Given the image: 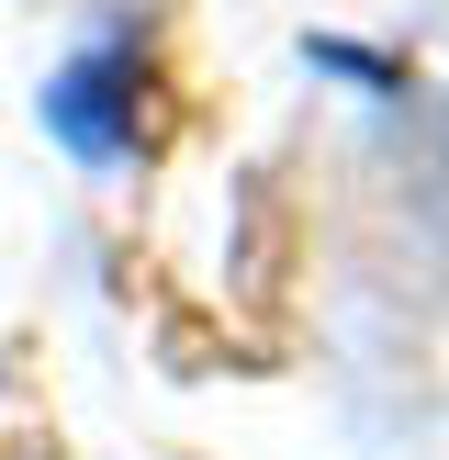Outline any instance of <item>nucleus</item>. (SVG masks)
I'll return each mask as SVG.
<instances>
[{
	"label": "nucleus",
	"mask_w": 449,
	"mask_h": 460,
	"mask_svg": "<svg viewBox=\"0 0 449 460\" xmlns=\"http://www.w3.org/2000/svg\"><path fill=\"white\" fill-rule=\"evenodd\" d=\"M304 57H314V67H337V79H359V90H404L393 67H382V57H359V45H304Z\"/></svg>",
	"instance_id": "nucleus-2"
},
{
	"label": "nucleus",
	"mask_w": 449,
	"mask_h": 460,
	"mask_svg": "<svg viewBox=\"0 0 449 460\" xmlns=\"http://www.w3.org/2000/svg\"><path fill=\"white\" fill-rule=\"evenodd\" d=\"M45 135H57L67 157H90V169H124L135 157V45L124 34L79 45V57L45 79Z\"/></svg>",
	"instance_id": "nucleus-1"
}]
</instances>
